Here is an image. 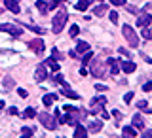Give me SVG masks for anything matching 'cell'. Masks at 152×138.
<instances>
[{"label": "cell", "instance_id": "6da1fadb", "mask_svg": "<svg viewBox=\"0 0 152 138\" xmlns=\"http://www.w3.org/2000/svg\"><path fill=\"white\" fill-rule=\"evenodd\" d=\"M66 19H69V13H66V9H59V12L55 13V17H53V27H51V30H53L55 34H59V32L63 30Z\"/></svg>", "mask_w": 152, "mask_h": 138}, {"label": "cell", "instance_id": "7a4b0ae2", "mask_svg": "<svg viewBox=\"0 0 152 138\" xmlns=\"http://www.w3.org/2000/svg\"><path fill=\"white\" fill-rule=\"evenodd\" d=\"M36 116H38V119H40V123L46 127L48 131H53L55 127H57L55 116H50V113H46V112H42V113H36Z\"/></svg>", "mask_w": 152, "mask_h": 138}, {"label": "cell", "instance_id": "3957f363", "mask_svg": "<svg viewBox=\"0 0 152 138\" xmlns=\"http://www.w3.org/2000/svg\"><path fill=\"white\" fill-rule=\"evenodd\" d=\"M122 32H124V36H126V40L129 42V46H131V47H137V46H139V38H137V32L133 30L129 25H124V27H122Z\"/></svg>", "mask_w": 152, "mask_h": 138}, {"label": "cell", "instance_id": "277c9868", "mask_svg": "<svg viewBox=\"0 0 152 138\" xmlns=\"http://www.w3.org/2000/svg\"><path fill=\"white\" fill-rule=\"evenodd\" d=\"M0 32H8V34H12V36H21L23 34V28H19L17 25L2 23V25H0Z\"/></svg>", "mask_w": 152, "mask_h": 138}, {"label": "cell", "instance_id": "5b68a950", "mask_svg": "<svg viewBox=\"0 0 152 138\" xmlns=\"http://www.w3.org/2000/svg\"><path fill=\"white\" fill-rule=\"evenodd\" d=\"M107 104V98L104 97H95L91 98V113H99L103 112V106Z\"/></svg>", "mask_w": 152, "mask_h": 138}, {"label": "cell", "instance_id": "8992f818", "mask_svg": "<svg viewBox=\"0 0 152 138\" xmlns=\"http://www.w3.org/2000/svg\"><path fill=\"white\" fill-rule=\"evenodd\" d=\"M91 74L97 76V78H104V76H107V72H104V68L101 64V61H93V63H91Z\"/></svg>", "mask_w": 152, "mask_h": 138}, {"label": "cell", "instance_id": "52a82bcc", "mask_svg": "<svg viewBox=\"0 0 152 138\" xmlns=\"http://www.w3.org/2000/svg\"><path fill=\"white\" fill-rule=\"evenodd\" d=\"M150 23H152V15H150V13H141V15L137 17V27H139V28L148 27Z\"/></svg>", "mask_w": 152, "mask_h": 138}, {"label": "cell", "instance_id": "ba28073f", "mask_svg": "<svg viewBox=\"0 0 152 138\" xmlns=\"http://www.w3.org/2000/svg\"><path fill=\"white\" fill-rule=\"evenodd\" d=\"M46 78H48L46 64H38V66H36V72H34V79H36V82H44Z\"/></svg>", "mask_w": 152, "mask_h": 138}, {"label": "cell", "instance_id": "9c48e42d", "mask_svg": "<svg viewBox=\"0 0 152 138\" xmlns=\"http://www.w3.org/2000/svg\"><path fill=\"white\" fill-rule=\"evenodd\" d=\"M28 47H31L34 53H42V51H44V42H42L40 38H36V40H31V42H28Z\"/></svg>", "mask_w": 152, "mask_h": 138}, {"label": "cell", "instance_id": "30bf717a", "mask_svg": "<svg viewBox=\"0 0 152 138\" xmlns=\"http://www.w3.org/2000/svg\"><path fill=\"white\" fill-rule=\"evenodd\" d=\"M4 6H6L12 13H19V12H21V8H19L17 0H4Z\"/></svg>", "mask_w": 152, "mask_h": 138}, {"label": "cell", "instance_id": "8fae6325", "mask_svg": "<svg viewBox=\"0 0 152 138\" xmlns=\"http://www.w3.org/2000/svg\"><path fill=\"white\" fill-rule=\"evenodd\" d=\"M88 136V129H84L82 125H74V138H86Z\"/></svg>", "mask_w": 152, "mask_h": 138}, {"label": "cell", "instance_id": "7c38bea8", "mask_svg": "<svg viewBox=\"0 0 152 138\" xmlns=\"http://www.w3.org/2000/svg\"><path fill=\"white\" fill-rule=\"evenodd\" d=\"M122 70L126 74H131V72L137 70V66H135V63H131V61H124V63H122Z\"/></svg>", "mask_w": 152, "mask_h": 138}, {"label": "cell", "instance_id": "4fadbf2b", "mask_svg": "<svg viewBox=\"0 0 152 138\" xmlns=\"http://www.w3.org/2000/svg\"><path fill=\"white\" fill-rule=\"evenodd\" d=\"M61 95H65V97H69V98H74V100H78V93H74V91H70V87L69 85H63V89H61Z\"/></svg>", "mask_w": 152, "mask_h": 138}, {"label": "cell", "instance_id": "5bb4252c", "mask_svg": "<svg viewBox=\"0 0 152 138\" xmlns=\"http://www.w3.org/2000/svg\"><path fill=\"white\" fill-rule=\"evenodd\" d=\"M131 125L135 127V129H142V127H145V123H142V117L141 116H133V119H131Z\"/></svg>", "mask_w": 152, "mask_h": 138}, {"label": "cell", "instance_id": "9a60e30c", "mask_svg": "<svg viewBox=\"0 0 152 138\" xmlns=\"http://www.w3.org/2000/svg\"><path fill=\"white\" fill-rule=\"evenodd\" d=\"M107 63H108V66H110V74H118V72H120V66H118L116 59H107Z\"/></svg>", "mask_w": 152, "mask_h": 138}, {"label": "cell", "instance_id": "2e32d148", "mask_svg": "<svg viewBox=\"0 0 152 138\" xmlns=\"http://www.w3.org/2000/svg\"><path fill=\"white\" fill-rule=\"evenodd\" d=\"M88 129L91 131V132H99V131L103 129V123L101 121H89V127H88Z\"/></svg>", "mask_w": 152, "mask_h": 138}, {"label": "cell", "instance_id": "e0dca14e", "mask_svg": "<svg viewBox=\"0 0 152 138\" xmlns=\"http://www.w3.org/2000/svg\"><path fill=\"white\" fill-rule=\"evenodd\" d=\"M86 51H89V44H88V42H78V46H76V53H86Z\"/></svg>", "mask_w": 152, "mask_h": 138}, {"label": "cell", "instance_id": "ac0fdd59", "mask_svg": "<svg viewBox=\"0 0 152 138\" xmlns=\"http://www.w3.org/2000/svg\"><path fill=\"white\" fill-rule=\"evenodd\" d=\"M93 13H95V15H97V17H103L104 13H108V8L104 6V4H103V6H97V8L93 9Z\"/></svg>", "mask_w": 152, "mask_h": 138}, {"label": "cell", "instance_id": "d6986e66", "mask_svg": "<svg viewBox=\"0 0 152 138\" xmlns=\"http://www.w3.org/2000/svg\"><path fill=\"white\" fill-rule=\"evenodd\" d=\"M46 64L50 66L51 72H59V64H57V61H55V59H48V61H46Z\"/></svg>", "mask_w": 152, "mask_h": 138}, {"label": "cell", "instance_id": "ffe728a7", "mask_svg": "<svg viewBox=\"0 0 152 138\" xmlns=\"http://www.w3.org/2000/svg\"><path fill=\"white\" fill-rule=\"evenodd\" d=\"M55 98H57V97H55V95H46V97H44V98H42V102H44V106L48 108V106H51V104H53V102H55Z\"/></svg>", "mask_w": 152, "mask_h": 138}, {"label": "cell", "instance_id": "44dd1931", "mask_svg": "<svg viewBox=\"0 0 152 138\" xmlns=\"http://www.w3.org/2000/svg\"><path fill=\"white\" fill-rule=\"evenodd\" d=\"M88 6H89V0H78V2H76V8H78L80 12H86Z\"/></svg>", "mask_w": 152, "mask_h": 138}, {"label": "cell", "instance_id": "7402d4cb", "mask_svg": "<svg viewBox=\"0 0 152 138\" xmlns=\"http://www.w3.org/2000/svg\"><path fill=\"white\" fill-rule=\"evenodd\" d=\"M36 8H38V9H40V12H42V13H46V12H48V9H50V4H46V2H44V0H38V2H36Z\"/></svg>", "mask_w": 152, "mask_h": 138}, {"label": "cell", "instance_id": "603a6c76", "mask_svg": "<svg viewBox=\"0 0 152 138\" xmlns=\"http://www.w3.org/2000/svg\"><path fill=\"white\" fill-rule=\"evenodd\" d=\"M122 132H124L126 136H137V131L133 129V127H124V129H122Z\"/></svg>", "mask_w": 152, "mask_h": 138}, {"label": "cell", "instance_id": "cb8c5ba5", "mask_svg": "<svg viewBox=\"0 0 152 138\" xmlns=\"http://www.w3.org/2000/svg\"><path fill=\"white\" fill-rule=\"evenodd\" d=\"M69 34H70V36H72V38H76V36H78V34H80V27H78V25H76V23H74V25H72V27H70V30H69Z\"/></svg>", "mask_w": 152, "mask_h": 138}, {"label": "cell", "instance_id": "d4e9b609", "mask_svg": "<svg viewBox=\"0 0 152 138\" xmlns=\"http://www.w3.org/2000/svg\"><path fill=\"white\" fill-rule=\"evenodd\" d=\"M91 59H93V53H89V51H86V57L82 59V64H84V66H88L89 63H91Z\"/></svg>", "mask_w": 152, "mask_h": 138}, {"label": "cell", "instance_id": "484cf974", "mask_svg": "<svg viewBox=\"0 0 152 138\" xmlns=\"http://www.w3.org/2000/svg\"><path fill=\"white\" fill-rule=\"evenodd\" d=\"M21 132H23L21 136H32V134H34V129H32V127H23Z\"/></svg>", "mask_w": 152, "mask_h": 138}, {"label": "cell", "instance_id": "4316f807", "mask_svg": "<svg viewBox=\"0 0 152 138\" xmlns=\"http://www.w3.org/2000/svg\"><path fill=\"white\" fill-rule=\"evenodd\" d=\"M36 116V110L34 108H27L25 112H23V117H34Z\"/></svg>", "mask_w": 152, "mask_h": 138}, {"label": "cell", "instance_id": "83f0119b", "mask_svg": "<svg viewBox=\"0 0 152 138\" xmlns=\"http://www.w3.org/2000/svg\"><path fill=\"white\" fill-rule=\"evenodd\" d=\"M142 38H146V40H152V28H142Z\"/></svg>", "mask_w": 152, "mask_h": 138}, {"label": "cell", "instance_id": "f1b7e54d", "mask_svg": "<svg viewBox=\"0 0 152 138\" xmlns=\"http://www.w3.org/2000/svg\"><path fill=\"white\" fill-rule=\"evenodd\" d=\"M146 104H148L146 100H139L137 106H139V110H142V112H148V106H146Z\"/></svg>", "mask_w": 152, "mask_h": 138}, {"label": "cell", "instance_id": "f546056e", "mask_svg": "<svg viewBox=\"0 0 152 138\" xmlns=\"http://www.w3.org/2000/svg\"><path fill=\"white\" fill-rule=\"evenodd\" d=\"M51 57H53L55 61L61 59V53H59V49H57V47H53V49H51Z\"/></svg>", "mask_w": 152, "mask_h": 138}, {"label": "cell", "instance_id": "4dcf8cb0", "mask_svg": "<svg viewBox=\"0 0 152 138\" xmlns=\"http://www.w3.org/2000/svg\"><path fill=\"white\" fill-rule=\"evenodd\" d=\"M63 2H66V0H51V2H50V9L51 8H57L59 4H63Z\"/></svg>", "mask_w": 152, "mask_h": 138}, {"label": "cell", "instance_id": "1f68e13d", "mask_svg": "<svg viewBox=\"0 0 152 138\" xmlns=\"http://www.w3.org/2000/svg\"><path fill=\"white\" fill-rule=\"evenodd\" d=\"M108 17H110L112 23H118V13L116 12H108Z\"/></svg>", "mask_w": 152, "mask_h": 138}, {"label": "cell", "instance_id": "d6a6232c", "mask_svg": "<svg viewBox=\"0 0 152 138\" xmlns=\"http://www.w3.org/2000/svg\"><path fill=\"white\" fill-rule=\"evenodd\" d=\"M4 85H6V89L10 91V89L13 87V82H12V78H6V79H4Z\"/></svg>", "mask_w": 152, "mask_h": 138}, {"label": "cell", "instance_id": "836d02e7", "mask_svg": "<svg viewBox=\"0 0 152 138\" xmlns=\"http://www.w3.org/2000/svg\"><path fill=\"white\" fill-rule=\"evenodd\" d=\"M133 100V93H126V97H124V102L126 104H129Z\"/></svg>", "mask_w": 152, "mask_h": 138}, {"label": "cell", "instance_id": "e575fe53", "mask_svg": "<svg viewBox=\"0 0 152 138\" xmlns=\"http://www.w3.org/2000/svg\"><path fill=\"white\" fill-rule=\"evenodd\" d=\"M110 4H112V6H124L126 0H110Z\"/></svg>", "mask_w": 152, "mask_h": 138}, {"label": "cell", "instance_id": "d590c367", "mask_svg": "<svg viewBox=\"0 0 152 138\" xmlns=\"http://www.w3.org/2000/svg\"><path fill=\"white\" fill-rule=\"evenodd\" d=\"M141 136H142V138H152V131H150V129H146Z\"/></svg>", "mask_w": 152, "mask_h": 138}, {"label": "cell", "instance_id": "8d00e7d4", "mask_svg": "<svg viewBox=\"0 0 152 138\" xmlns=\"http://www.w3.org/2000/svg\"><path fill=\"white\" fill-rule=\"evenodd\" d=\"M95 89H97L99 93H103V91H107V87H104V85H101V83H97L95 85Z\"/></svg>", "mask_w": 152, "mask_h": 138}, {"label": "cell", "instance_id": "74e56055", "mask_svg": "<svg viewBox=\"0 0 152 138\" xmlns=\"http://www.w3.org/2000/svg\"><path fill=\"white\" fill-rule=\"evenodd\" d=\"M142 91H146V93H148V91H152V82H150V83H145V87H142Z\"/></svg>", "mask_w": 152, "mask_h": 138}, {"label": "cell", "instance_id": "f35d334b", "mask_svg": "<svg viewBox=\"0 0 152 138\" xmlns=\"http://www.w3.org/2000/svg\"><path fill=\"white\" fill-rule=\"evenodd\" d=\"M10 113H12V116H17V113H19V110H17V108L15 106H13V108H10V110H8Z\"/></svg>", "mask_w": 152, "mask_h": 138}, {"label": "cell", "instance_id": "ab89813d", "mask_svg": "<svg viewBox=\"0 0 152 138\" xmlns=\"http://www.w3.org/2000/svg\"><path fill=\"white\" fill-rule=\"evenodd\" d=\"M17 93H19V97H23V98L27 97V91H25V89H17Z\"/></svg>", "mask_w": 152, "mask_h": 138}, {"label": "cell", "instance_id": "60d3db41", "mask_svg": "<svg viewBox=\"0 0 152 138\" xmlns=\"http://www.w3.org/2000/svg\"><path fill=\"white\" fill-rule=\"evenodd\" d=\"M80 76H88V68H86V66L80 68Z\"/></svg>", "mask_w": 152, "mask_h": 138}, {"label": "cell", "instance_id": "b9f144b4", "mask_svg": "<svg viewBox=\"0 0 152 138\" xmlns=\"http://www.w3.org/2000/svg\"><path fill=\"white\" fill-rule=\"evenodd\" d=\"M120 55H126V57H129V51H127V49H124V47H120Z\"/></svg>", "mask_w": 152, "mask_h": 138}, {"label": "cell", "instance_id": "7bdbcfd3", "mask_svg": "<svg viewBox=\"0 0 152 138\" xmlns=\"http://www.w3.org/2000/svg\"><path fill=\"white\" fill-rule=\"evenodd\" d=\"M127 12H131V13H135V12H137V8H135V6H127ZM135 15H137V13H135Z\"/></svg>", "mask_w": 152, "mask_h": 138}, {"label": "cell", "instance_id": "ee69618b", "mask_svg": "<svg viewBox=\"0 0 152 138\" xmlns=\"http://www.w3.org/2000/svg\"><path fill=\"white\" fill-rule=\"evenodd\" d=\"M2 108H4V102H2V100H0V110H2Z\"/></svg>", "mask_w": 152, "mask_h": 138}]
</instances>
